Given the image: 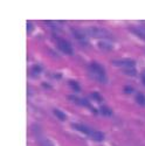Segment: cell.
Segmentation results:
<instances>
[{
    "instance_id": "1",
    "label": "cell",
    "mask_w": 145,
    "mask_h": 146,
    "mask_svg": "<svg viewBox=\"0 0 145 146\" xmlns=\"http://www.w3.org/2000/svg\"><path fill=\"white\" fill-rule=\"evenodd\" d=\"M72 126H74L76 130H78L80 132L84 133V135H87V136L91 137V138H92L94 140H96V141H102V140L104 139V135H103L102 132L91 130L90 127H88V126H86V125H83V124H74Z\"/></svg>"
},
{
    "instance_id": "8",
    "label": "cell",
    "mask_w": 145,
    "mask_h": 146,
    "mask_svg": "<svg viewBox=\"0 0 145 146\" xmlns=\"http://www.w3.org/2000/svg\"><path fill=\"white\" fill-rule=\"evenodd\" d=\"M132 29H134V33H136L137 35H139L140 38L145 39V28H140V27H138V28H132Z\"/></svg>"
},
{
    "instance_id": "7",
    "label": "cell",
    "mask_w": 145,
    "mask_h": 146,
    "mask_svg": "<svg viewBox=\"0 0 145 146\" xmlns=\"http://www.w3.org/2000/svg\"><path fill=\"white\" fill-rule=\"evenodd\" d=\"M136 101H137L138 104L145 106V95H143V94H138V95L136 96Z\"/></svg>"
},
{
    "instance_id": "12",
    "label": "cell",
    "mask_w": 145,
    "mask_h": 146,
    "mask_svg": "<svg viewBox=\"0 0 145 146\" xmlns=\"http://www.w3.org/2000/svg\"><path fill=\"white\" fill-rule=\"evenodd\" d=\"M90 96H91V98L96 100V101H97V102H102V100H103V98H102V97H101V95H100L98 92H92V94H91Z\"/></svg>"
},
{
    "instance_id": "11",
    "label": "cell",
    "mask_w": 145,
    "mask_h": 146,
    "mask_svg": "<svg viewBox=\"0 0 145 146\" xmlns=\"http://www.w3.org/2000/svg\"><path fill=\"white\" fill-rule=\"evenodd\" d=\"M101 112L104 115V116H111V110H110V109H108L106 106H102L101 108Z\"/></svg>"
},
{
    "instance_id": "5",
    "label": "cell",
    "mask_w": 145,
    "mask_h": 146,
    "mask_svg": "<svg viewBox=\"0 0 145 146\" xmlns=\"http://www.w3.org/2000/svg\"><path fill=\"white\" fill-rule=\"evenodd\" d=\"M57 47H59L60 50L63 52V53L67 54V55H71V54H72V47H71V44H70L67 40L59 39V40H57Z\"/></svg>"
},
{
    "instance_id": "16",
    "label": "cell",
    "mask_w": 145,
    "mask_h": 146,
    "mask_svg": "<svg viewBox=\"0 0 145 146\" xmlns=\"http://www.w3.org/2000/svg\"><path fill=\"white\" fill-rule=\"evenodd\" d=\"M27 28H28V32H29V31H31V23H29V22L27 23Z\"/></svg>"
},
{
    "instance_id": "2",
    "label": "cell",
    "mask_w": 145,
    "mask_h": 146,
    "mask_svg": "<svg viewBox=\"0 0 145 146\" xmlns=\"http://www.w3.org/2000/svg\"><path fill=\"white\" fill-rule=\"evenodd\" d=\"M89 71H90V75L92 78H95L96 81L98 82H105V71L103 69V67L98 63H91L89 66Z\"/></svg>"
},
{
    "instance_id": "10",
    "label": "cell",
    "mask_w": 145,
    "mask_h": 146,
    "mask_svg": "<svg viewBox=\"0 0 145 146\" xmlns=\"http://www.w3.org/2000/svg\"><path fill=\"white\" fill-rule=\"evenodd\" d=\"M98 47L101 48V49H103V48H105V49H111V48H112V46L110 44V43H105L104 41H102V42H100L98 43Z\"/></svg>"
},
{
    "instance_id": "13",
    "label": "cell",
    "mask_w": 145,
    "mask_h": 146,
    "mask_svg": "<svg viewBox=\"0 0 145 146\" xmlns=\"http://www.w3.org/2000/svg\"><path fill=\"white\" fill-rule=\"evenodd\" d=\"M69 84L71 86V88H74L76 91H80V86H78V83H76L75 81H70Z\"/></svg>"
},
{
    "instance_id": "17",
    "label": "cell",
    "mask_w": 145,
    "mask_h": 146,
    "mask_svg": "<svg viewBox=\"0 0 145 146\" xmlns=\"http://www.w3.org/2000/svg\"><path fill=\"white\" fill-rule=\"evenodd\" d=\"M142 81H143V83L145 84V76H143V78H142Z\"/></svg>"
},
{
    "instance_id": "14",
    "label": "cell",
    "mask_w": 145,
    "mask_h": 146,
    "mask_svg": "<svg viewBox=\"0 0 145 146\" xmlns=\"http://www.w3.org/2000/svg\"><path fill=\"white\" fill-rule=\"evenodd\" d=\"M33 71H34V72H35V71H36V72H39V71H41V68H40L39 66H35V67L33 68Z\"/></svg>"
},
{
    "instance_id": "3",
    "label": "cell",
    "mask_w": 145,
    "mask_h": 146,
    "mask_svg": "<svg viewBox=\"0 0 145 146\" xmlns=\"http://www.w3.org/2000/svg\"><path fill=\"white\" fill-rule=\"evenodd\" d=\"M114 64L117 66L118 68H122L126 74L129 75H135V61L125 58V60H120V61H114Z\"/></svg>"
},
{
    "instance_id": "4",
    "label": "cell",
    "mask_w": 145,
    "mask_h": 146,
    "mask_svg": "<svg viewBox=\"0 0 145 146\" xmlns=\"http://www.w3.org/2000/svg\"><path fill=\"white\" fill-rule=\"evenodd\" d=\"M84 33H87L91 35L92 38H97V39H110L111 38V34L106 29L100 28V27H89L87 28V31H84Z\"/></svg>"
},
{
    "instance_id": "15",
    "label": "cell",
    "mask_w": 145,
    "mask_h": 146,
    "mask_svg": "<svg viewBox=\"0 0 145 146\" xmlns=\"http://www.w3.org/2000/svg\"><path fill=\"white\" fill-rule=\"evenodd\" d=\"M124 90H125V92H131V91H132V88H128V87H126Z\"/></svg>"
},
{
    "instance_id": "6",
    "label": "cell",
    "mask_w": 145,
    "mask_h": 146,
    "mask_svg": "<svg viewBox=\"0 0 145 146\" xmlns=\"http://www.w3.org/2000/svg\"><path fill=\"white\" fill-rule=\"evenodd\" d=\"M71 32H72V34H74L75 38L78 40V42H81V43H83V44H87V43H88L84 32L78 31V29H71Z\"/></svg>"
},
{
    "instance_id": "9",
    "label": "cell",
    "mask_w": 145,
    "mask_h": 146,
    "mask_svg": "<svg viewBox=\"0 0 145 146\" xmlns=\"http://www.w3.org/2000/svg\"><path fill=\"white\" fill-rule=\"evenodd\" d=\"M54 115H55L59 119H61V120H66V118H67L66 115H65V112L57 110V109H55V110H54Z\"/></svg>"
}]
</instances>
